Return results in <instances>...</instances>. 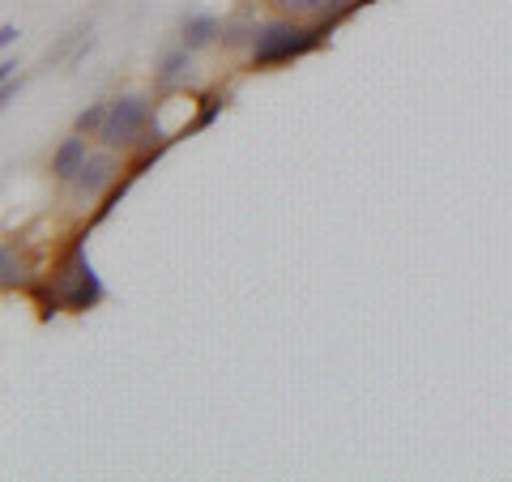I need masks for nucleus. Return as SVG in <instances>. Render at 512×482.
Listing matches in <instances>:
<instances>
[{
    "label": "nucleus",
    "mask_w": 512,
    "mask_h": 482,
    "mask_svg": "<svg viewBox=\"0 0 512 482\" xmlns=\"http://www.w3.org/2000/svg\"><path fill=\"white\" fill-rule=\"evenodd\" d=\"M86 158H90V150H86V133L64 137L60 146H56V154H52V175H56L60 184H73V175L86 167Z\"/></svg>",
    "instance_id": "obj_6"
},
{
    "label": "nucleus",
    "mask_w": 512,
    "mask_h": 482,
    "mask_svg": "<svg viewBox=\"0 0 512 482\" xmlns=\"http://www.w3.org/2000/svg\"><path fill=\"white\" fill-rule=\"evenodd\" d=\"M0 286H5V291H18V286H26V261L18 256V248H13V244L0 248Z\"/></svg>",
    "instance_id": "obj_9"
},
{
    "label": "nucleus",
    "mask_w": 512,
    "mask_h": 482,
    "mask_svg": "<svg viewBox=\"0 0 512 482\" xmlns=\"http://www.w3.org/2000/svg\"><path fill=\"white\" fill-rule=\"evenodd\" d=\"M116 158H111V150H103V154H90L86 158V167L73 175V192L82 201H94V197H103V192H111L116 188Z\"/></svg>",
    "instance_id": "obj_4"
},
{
    "label": "nucleus",
    "mask_w": 512,
    "mask_h": 482,
    "mask_svg": "<svg viewBox=\"0 0 512 482\" xmlns=\"http://www.w3.org/2000/svg\"><path fill=\"white\" fill-rule=\"evenodd\" d=\"M218 39H222V18L218 13L197 9V13H188L184 26H180V43L188 47V52H201V47H210Z\"/></svg>",
    "instance_id": "obj_5"
},
{
    "label": "nucleus",
    "mask_w": 512,
    "mask_h": 482,
    "mask_svg": "<svg viewBox=\"0 0 512 482\" xmlns=\"http://www.w3.org/2000/svg\"><path fill=\"white\" fill-rule=\"evenodd\" d=\"M107 107L111 103H90L86 111H82V116H77V124H73V133H94V137H99V128H103V120H107Z\"/></svg>",
    "instance_id": "obj_10"
},
{
    "label": "nucleus",
    "mask_w": 512,
    "mask_h": 482,
    "mask_svg": "<svg viewBox=\"0 0 512 482\" xmlns=\"http://www.w3.org/2000/svg\"><path fill=\"white\" fill-rule=\"evenodd\" d=\"M18 35H22V30L13 22H5V26H0V47H13V43H18Z\"/></svg>",
    "instance_id": "obj_13"
},
{
    "label": "nucleus",
    "mask_w": 512,
    "mask_h": 482,
    "mask_svg": "<svg viewBox=\"0 0 512 482\" xmlns=\"http://www.w3.org/2000/svg\"><path fill=\"white\" fill-rule=\"evenodd\" d=\"M239 5H248V9H252V5H261V0H239Z\"/></svg>",
    "instance_id": "obj_16"
},
{
    "label": "nucleus",
    "mask_w": 512,
    "mask_h": 482,
    "mask_svg": "<svg viewBox=\"0 0 512 482\" xmlns=\"http://www.w3.org/2000/svg\"><path fill=\"white\" fill-rule=\"evenodd\" d=\"M222 107H227V94H205V99H201V111H197V128H210Z\"/></svg>",
    "instance_id": "obj_12"
},
{
    "label": "nucleus",
    "mask_w": 512,
    "mask_h": 482,
    "mask_svg": "<svg viewBox=\"0 0 512 482\" xmlns=\"http://www.w3.org/2000/svg\"><path fill=\"white\" fill-rule=\"evenodd\" d=\"M150 99L146 94H120V99H111L107 107V120L99 128V141H103V150H128V146H141V133H146V124H150Z\"/></svg>",
    "instance_id": "obj_3"
},
{
    "label": "nucleus",
    "mask_w": 512,
    "mask_h": 482,
    "mask_svg": "<svg viewBox=\"0 0 512 482\" xmlns=\"http://www.w3.org/2000/svg\"><path fill=\"white\" fill-rule=\"evenodd\" d=\"M13 73H18V60H13V56H9L5 64H0V77H5V82H9V77H13Z\"/></svg>",
    "instance_id": "obj_14"
},
{
    "label": "nucleus",
    "mask_w": 512,
    "mask_h": 482,
    "mask_svg": "<svg viewBox=\"0 0 512 482\" xmlns=\"http://www.w3.org/2000/svg\"><path fill=\"white\" fill-rule=\"evenodd\" d=\"M278 9L286 18H312V13H325L329 0H278Z\"/></svg>",
    "instance_id": "obj_11"
},
{
    "label": "nucleus",
    "mask_w": 512,
    "mask_h": 482,
    "mask_svg": "<svg viewBox=\"0 0 512 482\" xmlns=\"http://www.w3.org/2000/svg\"><path fill=\"white\" fill-rule=\"evenodd\" d=\"M188 69H192V52H188L184 43H180V47H171V52H167L163 60H158L154 86H158V90H171L175 82H184V77H188Z\"/></svg>",
    "instance_id": "obj_7"
},
{
    "label": "nucleus",
    "mask_w": 512,
    "mask_h": 482,
    "mask_svg": "<svg viewBox=\"0 0 512 482\" xmlns=\"http://www.w3.org/2000/svg\"><path fill=\"white\" fill-rule=\"evenodd\" d=\"M367 5H376V0H350V13H355V9H367Z\"/></svg>",
    "instance_id": "obj_15"
},
{
    "label": "nucleus",
    "mask_w": 512,
    "mask_h": 482,
    "mask_svg": "<svg viewBox=\"0 0 512 482\" xmlns=\"http://www.w3.org/2000/svg\"><path fill=\"white\" fill-rule=\"evenodd\" d=\"M329 35L320 30V22L316 26H308V22H299V18H269V22H261L256 26V39H252V64L256 69H274V64H291V60H299V56H308V52H316L320 43H325Z\"/></svg>",
    "instance_id": "obj_1"
},
{
    "label": "nucleus",
    "mask_w": 512,
    "mask_h": 482,
    "mask_svg": "<svg viewBox=\"0 0 512 482\" xmlns=\"http://www.w3.org/2000/svg\"><path fill=\"white\" fill-rule=\"evenodd\" d=\"M52 286H56V295L64 299L69 312H90L107 299V286L99 278V269H94L86 244L69 248V256H64V261L56 265V273H52Z\"/></svg>",
    "instance_id": "obj_2"
},
{
    "label": "nucleus",
    "mask_w": 512,
    "mask_h": 482,
    "mask_svg": "<svg viewBox=\"0 0 512 482\" xmlns=\"http://www.w3.org/2000/svg\"><path fill=\"white\" fill-rule=\"evenodd\" d=\"M256 26H261V22H256L252 13H248V5H244V9L235 13V18L222 22V39H218V43H222V47H252Z\"/></svg>",
    "instance_id": "obj_8"
}]
</instances>
